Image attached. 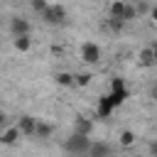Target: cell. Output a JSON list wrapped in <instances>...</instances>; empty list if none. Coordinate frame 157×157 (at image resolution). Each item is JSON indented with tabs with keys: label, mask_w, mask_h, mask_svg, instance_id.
Returning a JSON list of instances; mask_svg holds the SVG:
<instances>
[{
	"label": "cell",
	"mask_w": 157,
	"mask_h": 157,
	"mask_svg": "<svg viewBox=\"0 0 157 157\" xmlns=\"http://www.w3.org/2000/svg\"><path fill=\"white\" fill-rule=\"evenodd\" d=\"M155 59H157V52L152 49V47H145V49H140V54H137V64L140 66H152L155 64Z\"/></svg>",
	"instance_id": "cell-13"
},
{
	"label": "cell",
	"mask_w": 157,
	"mask_h": 157,
	"mask_svg": "<svg viewBox=\"0 0 157 157\" xmlns=\"http://www.w3.org/2000/svg\"><path fill=\"white\" fill-rule=\"evenodd\" d=\"M86 155H88V157H110V155H113V147H110L108 142H103V140H98V142L91 140Z\"/></svg>",
	"instance_id": "cell-6"
},
{
	"label": "cell",
	"mask_w": 157,
	"mask_h": 157,
	"mask_svg": "<svg viewBox=\"0 0 157 157\" xmlns=\"http://www.w3.org/2000/svg\"><path fill=\"white\" fill-rule=\"evenodd\" d=\"M125 2H128V0H113V2H110V7H108V17H120V20H123Z\"/></svg>",
	"instance_id": "cell-15"
},
{
	"label": "cell",
	"mask_w": 157,
	"mask_h": 157,
	"mask_svg": "<svg viewBox=\"0 0 157 157\" xmlns=\"http://www.w3.org/2000/svg\"><path fill=\"white\" fill-rule=\"evenodd\" d=\"M118 145L128 150V147L137 145V135H135L132 130H120V135H118Z\"/></svg>",
	"instance_id": "cell-14"
},
{
	"label": "cell",
	"mask_w": 157,
	"mask_h": 157,
	"mask_svg": "<svg viewBox=\"0 0 157 157\" xmlns=\"http://www.w3.org/2000/svg\"><path fill=\"white\" fill-rule=\"evenodd\" d=\"M47 5H49L47 0H32V10H34V12H39V15L47 10Z\"/></svg>",
	"instance_id": "cell-20"
},
{
	"label": "cell",
	"mask_w": 157,
	"mask_h": 157,
	"mask_svg": "<svg viewBox=\"0 0 157 157\" xmlns=\"http://www.w3.org/2000/svg\"><path fill=\"white\" fill-rule=\"evenodd\" d=\"M20 137H22V132L17 130V125H5V128H0V145H5V147L17 145Z\"/></svg>",
	"instance_id": "cell-5"
},
{
	"label": "cell",
	"mask_w": 157,
	"mask_h": 157,
	"mask_svg": "<svg viewBox=\"0 0 157 157\" xmlns=\"http://www.w3.org/2000/svg\"><path fill=\"white\" fill-rule=\"evenodd\" d=\"M91 81H93V76H91L88 71H78V74H74V86H81V88H86Z\"/></svg>",
	"instance_id": "cell-18"
},
{
	"label": "cell",
	"mask_w": 157,
	"mask_h": 157,
	"mask_svg": "<svg viewBox=\"0 0 157 157\" xmlns=\"http://www.w3.org/2000/svg\"><path fill=\"white\" fill-rule=\"evenodd\" d=\"M34 123H37V118H32V115H20V120H17V130L22 132V137H32V132H34Z\"/></svg>",
	"instance_id": "cell-10"
},
{
	"label": "cell",
	"mask_w": 157,
	"mask_h": 157,
	"mask_svg": "<svg viewBox=\"0 0 157 157\" xmlns=\"http://www.w3.org/2000/svg\"><path fill=\"white\" fill-rule=\"evenodd\" d=\"M54 81H56L59 86H64V88H69V86H74V74H71V71H56V76H54Z\"/></svg>",
	"instance_id": "cell-16"
},
{
	"label": "cell",
	"mask_w": 157,
	"mask_h": 157,
	"mask_svg": "<svg viewBox=\"0 0 157 157\" xmlns=\"http://www.w3.org/2000/svg\"><path fill=\"white\" fill-rule=\"evenodd\" d=\"M101 56H103V52L96 42H83L81 44V61L83 64H98Z\"/></svg>",
	"instance_id": "cell-4"
},
{
	"label": "cell",
	"mask_w": 157,
	"mask_h": 157,
	"mask_svg": "<svg viewBox=\"0 0 157 157\" xmlns=\"http://www.w3.org/2000/svg\"><path fill=\"white\" fill-rule=\"evenodd\" d=\"M74 132L91 137V132H93V120L86 118V115H76V118H74Z\"/></svg>",
	"instance_id": "cell-9"
},
{
	"label": "cell",
	"mask_w": 157,
	"mask_h": 157,
	"mask_svg": "<svg viewBox=\"0 0 157 157\" xmlns=\"http://www.w3.org/2000/svg\"><path fill=\"white\" fill-rule=\"evenodd\" d=\"M10 32H12V37L15 34H32V25L25 17H12L10 20Z\"/></svg>",
	"instance_id": "cell-7"
},
{
	"label": "cell",
	"mask_w": 157,
	"mask_h": 157,
	"mask_svg": "<svg viewBox=\"0 0 157 157\" xmlns=\"http://www.w3.org/2000/svg\"><path fill=\"white\" fill-rule=\"evenodd\" d=\"M76 157H88V155H76Z\"/></svg>",
	"instance_id": "cell-22"
},
{
	"label": "cell",
	"mask_w": 157,
	"mask_h": 157,
	"mask_svg": "<svg viewBox=\"0 0 157 157\" xmlns=\"http://www.w3.org/2000/svg\"><path fill=\"white\" fill-rule=\"evenodd\" d=\"M125 20H120V17H108V29L113 32V34H120L123 29H125Z\"/></svg>",
	"instance_id": "cell-17"
},
{
	"label": "cell",
	"mask_w": 157,
	"mask_h": 157,
	"mask_svg": "<svg viewBox=\"0 0 157 157\" xmlns=\"http://www.w3.org/2000/svg\"><path fill=\"white\" fill-rule=\"evenodd\" d=\"M88 145H91V137H88V135L71 132V135L66 137V142H64V150H66L71 157H76V155H86Z\"/></svg>",
	"instance_id": "cell-1"
},
{
	"label": "cell",
	"mask_w": 157,
	"mask_h": 157,
	"mask_svg": "<svg viewBox=\"0 0 157 157\" xmlns=\"http://www.w3.org/2000/svg\"><path fill=\"white\" fill-rule=\"evenodd\" d=\"M34 137H39V140H49L52 135H54V125L52 123H47V120H37L34 123V132H32Z\"/></svg>",
	"instance_id": "cell-11"
},
{
	"label": "cell",
	"mask_w": 157,
	"mask_h": 157,
	"mask_svg": "<svg viewBox=\"0 0 157 157\" xmlns=\"http://www.w3.org/2000/svg\"><path fill=\"white\" fill-rule=\"evenodd\" d=\"M5 125H7V113L0 110V128H5Z\"/></svg>",
	"instance_id": "cell-21"
},
{
	"label": "cell",
	"mask_w": 157,
	"mask_h": 157,
	"mask_svg": "<svg viewBox=\"0 0 157 157\" xmlns=\"http://www.w3.org/2000/svg\"><path fill=\"white\" fill-rule=\"evenodd\" d=\"M113 103H110V98H108V93L105 96H101L98 98V108H96V115H98V120H108L110 115H113Z\"/></svg>",
	"instance_id": "cell-8"
},
{
	"label": "cell",
	"mask_w": 157,
	"mask_h": 157,
	"mask_svg": "<svg viewBox=\"0 0 157 157\" xmlns=\"http://www.w3.org/2000/svg\"><path fill=\"white\" fill-rule=\"evenodd\" d=\"M140 15H137V10H135V5H130V2H125V10H123V20L125 22H132V20H137Z\"/></svg>",
	"instance_id": "cell-19"
},
{
	"label": "cell",
	"mask_w": 157,
	"mask_h": 157,
	"mask_svg": "<svg viewBox=\"0 0 157 157\" xmlns=\"http://www.w3.org/2000/svg\"><path fill=\"white\" fill-rule=\"evenodd\" d=\"M15 2H20V0H15Z\"/></svg>",
	"instance_id": "cell-23"
},
{
	"label": "cell",
	"mask_w": 157,
	"mask_h": 157,
	"mask_svg": "<svg viewBox=\"0 0 157 157\" xmlns=\"http://www.w3.org/2000/svg\"><path fill=\"white\" fill-rule=\"evenodd\" d=\"M12 47L20 52V54H27L32 49V34H15L12 37Z\"/></svg>",
	"instance_id": "cell-12"
},
{
	"label": "cell",
	"mask_w": 157,
	"mask_h": 157,
	"mask_svg": "<svg viewBox=\"0 0 157 157\" xmlns=\"http://www.w3.org/2000/svg\"><path fill=\"white\" fill-rule=\"evenodd\" d=\"M128 96H130V91H128L125 81H123V78H113V83H110V93H108L113 108H120V105L128 101Z\"/></svg>",
	"instance_id": "cell-2"
},
{
	"label": "cell",
	"mask_w": 157,
	"mask_h": 157,
	"mask_svg": "<svg viewBox=\"0 0 157 157\" xmlns=\"http://www.w3.org/2000/svg\"><path fill=\"white\" fill-rule=\"evenodd\" d=\"M47 25H64L66 22V7L64 5H47V10L39 15Z\"/></svg>",
	"instance_id": "cell-3"
}]
</instances>
